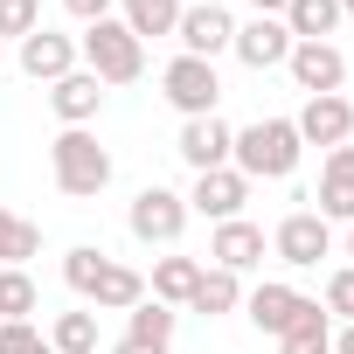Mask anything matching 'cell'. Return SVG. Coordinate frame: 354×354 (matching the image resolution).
<instances>
[{
    "mask_svg": "<svg viewBox=\"0 0 354 354\" xmlns=\"http://www.w3.org/2000/svg\"><path fill=\"white\" fill-rule=\"evenodd\" d=\"M250 8H257V15H285V8H292V0H250Z\"/></svg>",
    "mask_w": 354,
    "mask_h": 354,
    "instance_id": "d6a6232c",
    "label": "cell"
},
{
    "mask_svg": "<svg viewBox=\"0 0 354 354\" xmlns=\"http://www.w3.org/2000/svg\"><path fill=\"white\" fill-rule=\"evenodd\" d=\"M292 125H299L306 146H326V153H333V146L354 139V104H347L340 91H333V97H306V111H299Z\"/></svg>",
    "mask_w": 354,
    "mask_h": 354,
    "instance_id": "7c38bea8",
    "label": "cell"
},
{
    "mask_svg": "<svg viewBox=\"0 0 354 354\" xmlns=\"http://www.w3.org/2000/svg\"><path fill=\"white\" fill-rule=\"evenodd\" d=\"M299 306H306V299H299L292 285H257V292H250V326H257V333H285V326L299 319Z\"/></svg>",
    "mask_w": 354,
    "mask_h": 354,
    "instance_id": "d6986e66",
    "label": "cell"
},
{
    "mask_svg": "<svg viewBox=\"0 0 354 354\" xmlns=\"http://www.w3.org/2000/svg\"><path fill=\"white\" fill-rule=\"evenodd\" d=\"M271 250L292 264V271H313L319 257H333V223L319 209H292L278 230H271Z\"/></svg>",
    "mask_w": 354,
    "mask_h": 354,
    "instance_id": "8992f818",
    "label": "cell"
},
{
    "mask_svg": "<svg viewBox=\"0 0 354 354\" xmlns=\"http://www.w3.org/2000/svg\"><path fill=\"white\" fill-rule=\"evenodd\" d=\"M35 250H42V230H35L28 216H8V209H0V264H15V271H21Z\"/></svg>",
    "mask_w": 354,
    "mask_h": 354,
    "instance_id": "484cf974",
    "label": "cell"
},
{
    "mask_svg": "<svg viewBox=\"0 0 354 354\" xmlns=\"http://www.w3.org/2000/svg\"><path fill=\"white\" fill-rule=\"evenodd\" d=\"M63 8H70L84 28H91V21H111V0H63Z\"/></svg>",
    "mask_w": 354,
    "mask_h": 354,
    "instance_id": "4dcf8cb0",
    "label": "cell"
},
{
    "mask_svg": "<svg viewBox=\"0 0 354 354\" xmlns=\"http://www.w3.org/2000/svg\"><path fill=\"white\" fill-rule=\"evenodd\" d=\"M278 354H333V319H326V306H319V299H306V306H299V319L278 333Z\"/></svg>",
    "mask_w": 354,
    "mask_h": 354,
    "instance_id": "ac0fdd59",
    "label": "cell"
},
{
    "mask_svg": "<svg viewBox=\"0 0 354 354\" xmlns=\"http://www.w3.org/2000/svg\"><path fill=\"white\" fill-rule=\"evenodd\" d=\"M209 257H216L223 271H236V278H243V271H257V264H264V230H257V223H243V216H236V223H216Z\"/></svg>",
    "mask_w": 354,
    "mask_h": 354,
    "instance_id": "2e32d148",
    "label": "cell"
},
{
    "mask_svg": "<svg viewBox=\"0 0 354 354\" xmlns=\"http://www.w3.org/2000/svg\"><path fill=\"white\" fill-rule=\"evenodd\" d=\"M278 21L292 28V42H326V35H333V21H340V0H292Z\"/></svg>",
    "mask_w": 354,
    "mask_h": 354,
    "instance_id": "7402d4cb",
    "label": "cell"
},
{
    "mask_svg": "<svg viewBox=\"0 0 354 354\" xmlns=\"http://www.w3.org/2000/svg\"><path fill=\"white\" fill-rule=\"evenodd\" d=\"M125 223H132L139 243H174V236L188 230V195H174V188L153 181V188L132 195V216H125Z\"/></svg>",
    "mask_w": 354,
    "mask_h": 354,
    "instance_id": "52a82bcc",
    "label": "cell"
},
{
    "mask_svg": "<svg viewBox=\"0 0 354 354\" xmlns=\"http://www.w3.org/2000/svg\"><path fill=\"white\" fill-rule=\"evenodd\" d=\"M77 56H84V70L97 84H139V70H146V42L125 21H91L84 42H77Z\"/></svg>",
    "mask_w": 354,
    "mask_h": 354,
    "instance_id": "277c9868",
    "label": "cell"
},
{
    "mask_svg": "<svg viewBox=\"0 0 354 354\" xmlns=\"http://www.w3.org/2000/svg\"><path fill=\"white\" fill-rule=\"evenodd\" d=\"M42 299H35V278L15 271V264H0V319H28Z\"/></svg>",
    "mask_w": 354,
    "mask_h": 354,
    "instance_id": "4316f807",
    "label": "cell"
},
{
    "mask_svg": "<svg viewBox=\"0 0 354 354\" xmlns=\"http://www.w3.org/2000/svg\"><path fill=\"white\" fill-rule=\"evenodd\" d=\"M0 354H56L28 319H0Z\"/></svg>",
    "mask_w": 354,
    "mask_h": 354,
    "instance_id": "f1b7e54d",
    "label": "cell"
},
{
    "mask_svg": "<svg viewBox=\"0 0 354 354\" xmlns=\"http://www.w3.org/2000/svg\"><path fill=\"white\" fill-rule=\"evenodd\" d=\"M285 70H292V77H299V91H313V97H333V91L347 84V56H340L333 42H292Z\"/></svg>",
    "mask_w": 354,
    "mask_h": 354,
    "instance_id": "30bf717a",
    "label": "cell"
},
{
    "mask_svg": "<svg viewBox=\"0 0 354 354\" xmlns=\"http://www.w3.org/2000/svg\"><path fill=\"white\" fill-rule=\"evenodd\" d=\"M236 299H243V285H236V271H223V264H202V278H195V299H188V313H236Z\"/></svg>",
    "mask_w": 354,
    "mask_h": 354,
    "instance_id": "ffe728a7",
    "label": "cell"
},
{
    "mask_svg": "<svg viewBox=\"0 0 354 354\" xmlns=\"http://www.w3.org/2000/svg\"><path fill=\"white\" fill-rule=\"evenodd\" d=\"M160 91H167V104L181 111V118H216L223 77H216V63H202V56H174V63L160 70Z\"/></svg>",
    "mask_w": 354,
    "mask_h": 354,
    "instance_id": "5b68a950",
    "label": "cell"
},
{
    "mask_svg": "<svg viewBox=\"0 0 354 354\" xmlns=\"http://www.w3.org/2000/svg\"><path fill=\"white\" fill-rule=\"evenodd\" d=\"M202 8H230V0H202Z\"/></svg>",
    "mask_w": 354,
    "mask_h": 354,
    "instance_id": "e575fe53",
    "label": "cell"
},
{
    "mask_svg": "<svg viewBox=\"0 0 354 354\" xmlns=\"http://www.w3.org/2000/svg\"><path fill=\"white\" fill-rule=\"evenodd\" d=\"M347 146H354V139H347Z\"/></svg>",
    "mask_w": 354,
    "mask_h": 354,
    "instance_id": "74e56055",
    "label": "cell"
},
{
    "mask_svg": "<svg viewBox=\"0 0 354 354\" xmlns=\"http://www.w3.org/2000/svg\"><path fill=\"white\" fill-rule=\"evenodd\" d=\"M319 216L326 223H354V146H333L326 167H319Z\"/></svg>",
    "mask_w": 354,
    "mask_h": 354,
    "instance_id": "5bb4252c",
    "label": "cell"
},
{
    "mask_svg": "<svg viewBox=\"0 0 354 354\" xmlns=\"http://www.w3.org/2000/svg\"><path fill=\"white\" fill-rule=\"evenodd\" d=\"M340 15H354V0H340Z\"/></svg>",
    "mask_w": 354,
    "mask_h": 354,
    "instance_id": "d590c367",
    "label": "cell"
},
{
    "mask_svg": "<svg viewBox=\"0 0 354 354\" xmlns=\"http://www.w3.org/2000/svg\"><path fill=\"white\" fill-rule=\"evenodd\" d=\"M243 202H250V181L236 167H209V174H195V195H188V216H209V223H236L243 216Z\"/></svg>",
    "mask_w": 354,
    "mask_h": 354,
    "instance_id": "ba28073f",
    "label": "cell"
},
{
    "mask_svg": "<svg viewBox=\"0 0 354 354\" xmlns=\"http://www.w3.org/2000/svg\"><path fill=\"white\" fill-rule=\"evenodd\" d=\"M230 49H236V63H243V70H278V63L292 56V28H285L278 15H257V21H243V28H236V42H230Z\"/></svg>",
    "mask_w": 354,
    "mask_h": 354,
    "instance_id": "8fae6325",
    "label": "cell"
},
{
    "mask_svg": "<svg viewBox=\"0 0 354 354\" xmlns=\"http://www.w3.org/2000/svg\"><path fill=\"white\" fill-rule=\"evenodd\" d=\"M181 21V0H125V28L146 42V35H174Z\"/></svg>",
    "mask_w": 354,
    "mask_h": 354,
    "instance_id": "cb8c5ba5",
    "label": "cell"
},
{
    "mask_svg": "<svg viewBox=\"0 0 354 354\" xmlns=\"http://www.w3.org/2000/svg\"><path fill=\"white\" fill-rule=\"evenodd\" d=\"M333 354H354V319H347V326L333 333Z\"/></svg>",
    "mask_w": 354,
    "mask_h": 354,
    "instance_id": "1f68e13d",
    "label": "cell"
},
{
    "mask_svg": "<svg viewBox=\"0 0 354 354\" xmlns=\"http://www.w3.org/2000/svg\"><path fill=\"white\" fill-rule=\"evenodd\" d=\"M125 340H139V347L167 354V347H174V306H160V299H139V306H132V319H125Z\"/></svg>",
    "mask_w": 354,
    "mask_h": 354,
    "instance_id": "44dd1931",
    "label": "cell"
},
{
    "mask_svg": "<svg viewBox=\"0 0 354 354\" xmlns=\"http://www.w3.org/2000/svg\"><path fill=\"white\" fill-rule=\"evenodd\" d=\"M299 153H306V139H299V125H292V118H257V125H243V132H236L230 167L243 174V181H285V174L299 167Z\"/></svg>",
    "mask_w": 354,
    "mask_h": 354,
    "instance_id": "7a4b0ae2",
    "label": "cell"
},
{
    "mask_svg": "<svg viewBox=\"0 0 354 354\" xmlns=\"http://www.w3.org/2000/svg\"><path fill=\"white\" fill-rule=\"evenodd\" d=\"M230 146H236V132H230L223 118H188V125H181V139H174V153H181L195 174L230 167Z\"/></svg>",
    "mask_w": 354,
    "mask_h": 354,
    "instance_id": "4fadbf2b",
    "label": "cell"
},
{
    "mask_svg": "<svg viewBox=\"0 0 354 354\" xmlns=\"http://www.w3.org/2000/svg\"><path fill=\"white\" fill-rule=\"evenodd\" d=\"M49 347L56 354H97V313H56Z\"/></svg>",
    "mask_w": 354,
    "mask_h": 354,
    "instance_id": "d4e9b609",
    "label": "cell"
},
{
    "mask_svg": "<svg viewBox=\"0 0 354 354\" xmlns=\"http://www.w3.org/2000/svg\"><path fill=\"white\" fill-rule=\"evenodd\" d=\"M21 70H28L35 84H56V77L77 70V42L56 35V28H35V35H21Z\"/></svg>",
    "mask_w": 354,
    "mask_h": 354,
    "instance_id": "9a60e30c",
    "label": "cell"
},
{
    "mask_svg": "<svg viewBox=\"0 0 354 354\" xmlns=\"http://www.w3.org/2000/svg\"><path fill=\"white\" fill-rule=\"evenodd\" d=\"M174 35H181V56H202V63H216V56L236 42V21H230V8H181Z\"/></svg>",
    "mask_w": 354,
    "mask_h": 354,
    "instance_id": "9c48e42d",
    "label": "cell"
},
{
    "mask_svg": "<svg viewBox=\"0 0 354 354\" xmlns=\"http://www.w3.org/2000/svg\"><path fill=\"white\" fill-rule=\"evenodd\" d=\"M49 174H56V188H63L70 202H91V195H104V181H111V153H104L84 125H63V139L49 146Z\"/></svg>",
    "mask_w": 354,
    "mask_h": 354,
    "instance_id": "3957f363",
    "label": "cell"
},
{
    "mask_svg": "<svg viewBox=\"0 0 354 354\" xmlns=\"http://www.w3.org/2000/svg\"><path fill=\"white\" fill-rule=\"evenodd\" d=\"M42 28V8H35V0H0V42H21V35H35Z\"/></svg>",
    "mask_w": 354,
    "mask_h": 354,
    "instance_id": "83f0119b",
    "label": "cell"
},
{
    "mask_svg": "<svg viewBox=\"0 0 354 354\" xmlns=\"http://www.w3.org/2000/svg\"><path fill=\"white\" fill-rule=\"evenodd\" d=\"M326 313H340V319H354V264L326 278Z\"/></svg>",
    "mask_w": 354,
    "mask_h": 354,
    "instance_id": "f546056e",
    "label": "cell"
},
{
    "mask_svg": "<svg viewBox=\"0 0 354 354\" xmlns=\"http://www.w3.org/2000/svg\"><path fill=\"white\" fill-rule=\"evenodd\" d=\"M347 257H354V236H347Z\"/></svg>",
    "mask_w": 354,
    "mask_h": 354,
    "instance_id": "8d00e7d4",
    "label": "cell"
},
{
    "mask_svg": "<svg viewBox=\"0 0 354 354\" xmlns=\"http://www.w3.org/2000/svg\"><path fill=\"white\" fill-rule=\"evenodd\" d=\"M111 354H153V347H139V340H118V347H111Z\"/></svg>",
    "mask_w": 354,
    "mask_h": 354,
    "instance_id": "836d02e7",
    "label": "cell"
},
{
    "mask_svg": "<svg viewBox=\"0 0 354 354\" xmlns=\"http://www.w3.org/2000/svg\"><path fill=\"white\" fill-rule=\"evenodd\" d=\"M63 278H70L77 299H91V306H104V313H132V306L146 299V278H139L132 264H111V257L91 250V243H77V250L63 257Z\"/></svg>",
    "mask_w": 354,
    "mask_h": 354,
    "instance_id": "6da1fadb",
    "label": "cell"
},
{
    "mask_svg": "<svg viewBox=\"0 0 354 354\" xmlns=\"http://www.w3.org/2000/svg\"><path fill=\"white\" fill-rule=\"evenodd\" d=\"M195 278H202L195 257H160V264H153V299H160V306H188V299H195Z\"/></svg>",
    "mask_w": 354,
    "mask_h": 354,
    "instance_id": "603a6c76",
    "label": "cell"
},
{
    "mask_svg": "<svg viewBox=\"0 0 354 354\" xmlns=\"http://www.w3.org/2000/svg\"><path fill=\"white\" fill-rule=\"evenodd\" d=\"M49 104H56V118H63V125H91V118H97V104H104V84H97L91 70H70V77H56V84H49Z\"/></svg>",
    "mask_w": 354,
    "mask_h": 354,
    "instance_id": "e0dca14e",
    "label": "cell"
}]
</instances>
